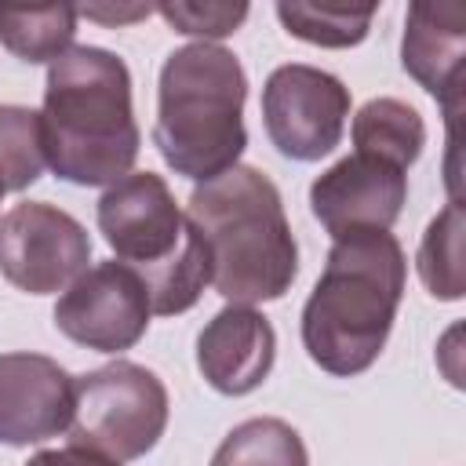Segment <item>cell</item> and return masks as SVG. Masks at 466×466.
<instances>
[{
    "instance_id": "obj_1",
    "label": "cell",
    "mask_w": 466,
    "mask_h": 466,
    "mask_svg": "<svg viewBox=\"0 0 466 466\" xmlns=\"http://www.w3.org/2000/svg\"><path fill=\"white\" fill-rule=\"evenodd\" d=\"M40 142L47 167L62 182L109 189L131 175L142 135L120 55L80 44L47 66Z\"/></svg>"
},
{
    "instance_id": "obj_2",
    "label": "cell",
    "mask_w": 466,
    "mask_h": 466,
    "mask_svg": "<svg viewBox=\"0 0 466 466\" xmlns=\"http://www.w3.org/2000/svg\"><path fill=\"white\" fill-rule=\"evenodd\" d=\"M186 218L200 233L211 262V288L229 306L280 299L299 277V244L284 215L280 189L251 164L197 182Z\"/></svg>"
},
{
    "instance_id": "obj_3",
    "label": "cell",
    "mask_w": 466,
    "mask_h": 466,
    "mask_svg": "<svg viewBox=\"0 0 466 466\" xmlns=\"http://www.w3.org/2000/svg\"><path fill=\"white\" fill-rule=\"evenodd\" d=\"M404 280V248L390 229L339 237L302 306L309 360L339 379L368 371L393 331Z\"/></svg>"
},
{
    "instance_id": "obj_4",
    "label": "cell",
    "mask_w": 466,
    "mask_h": 466,
    "mask_svg": "<svg viewBox=\"0 0 466 466\" xmlns=\"http://www.w3.org/2000/svg\"><path fill=\"white\" fill-rule=\"evenodd\" d=\"M244 98L248 76L229 47L204 40L175 47L157 80L153 146L164 164L193 182L229 171L248 146Z\"/></svg>"
},
{
    "instance_id": "obj_5",
    "label": "cell",
    "mask_w": 466,
    "mask_h": 466,
    "mask_svg": "<svg viewBox=\"0 0 466 466\" xmlns=\"http://www.w3.org/2000/svg\"><path fill=\"white\" fill-rule=\"evenodd\" d=\"M95 215L116 258L142 277L157 317L197 306L200 291L211 284L208 248L160 175H124L98 197Z\"/></svg>"
},
{
    "instance_id": "obj_6",
    "label": "cell",
    "mask_w": 466,
    "mask_h": 466,
    "mask_svg": "<svg viewBox=\"0 0 466 466\" xmlns=\"http://www.w3.org/2000/svg\"><path fill=\"white\" fill-rule=\"evenodd\" d=\"M167 426V390L135 360L102 364L73 379L69 437L113 462L142 459Z\"/></svg>"
},
{
    "instance_id": "obj_7",
    "label": "cell",
    "mask_w": 466,
    "mask_h": 466,
    "mask_svg": "<svg viewBox=\"0 0 466 466\" xmlns=\"http://www.w3.org/2000/svg\"><path fill=\"white\" fill-rule=\"evenodd\" d=\"M350 87L317 66L288 62L266 76L262 87V124L277 153L291 160L328 157L346 131Z\"/></svg>"
},
{
    "instance_id": "obj_8",
    "label": "cell",
    "mask_w": 466,
    "mask_h": 466,
    "mask_svg": "<svg viewBox=\"0 0 466 466\" xmlns=\"http://www.w3.org/2000/svg\"><path fill=\"white\" fill-rule=\"evenodd\" d=\"M91 262L87 229L47 200H22L0 218V273L29 295L69 288Z\"/></svg>"
},
{
    "instance_id": "obj_9",
    "label": "cell",
    "mask_w": 466,
    "mask_h": 466,
    "mask_svg": "<svg viewBox=\"0 0 466 466\" xmlns=\"http://www.w3.org/2000/svg\"><path fill=\"white\" fill-rule=\"evenodd\" d=\"M153 306L142 277L109 258L87 266L55 302V328L95 353L131 350L149 328Z\"/></svg>"
},
{
    "instance_id": "obj_10",
    "label": "cell",
    "mask_w": 466,
    "mask_h": 466,
    "mask_svg": "<svg viewBox=\"0 0 466 466\" xmlns=\"http://www.w3.org/2000/svg\"><path fill=\"white\" fill-rule=\"evenodd\" d=\"M404 200L408 175L368 153L342 157L309 186V211L335 240L364 229H390Z\"/></svg>"
},
{
    "instance_id": "obj_11",
    "label": "cell",
    "mask_w": 466,
    "mask_h": 466,
    "mask_svg": "<svg viewBox=\"0 0 466 466\" xmlns=\"http://www.w3.org/2000/svg\"><path fill=\"white\" fill-rule=\"evenodd\" d=\"M73 419V375L44 353H0V444L58 437Z\"/></svg>"
},
{
    "instance_id": "obj_12",
    "label": "cell",
    "mask_w": 466,
    "mask_h": 466,
    "mask_svg": "<svg viewBox=\"0 0 466 466\" xmlns=\"http://www.w3.org/2000/svg\"><path fill=\"white\" fill-rule=\"evenodd\" d=\"M277 360V331L251 306L218 309L197 335V368L204 382L226 397L258 390Z\"/></svg>"
},
{
    "instance_id": "obj_13",
    "label": "cell",
    "mask_w": 466,
    "mask_h": 466,
    "mask_svg": "<svg viewBox=\"0 0 466 466\" xmlns=\"http://www.w3.org/2000/svg\"><path fill=\"white\" fill-rule=\"evenodd\" d=\"M462 55H466V4L419 0L408 7L400 66L422 91H430L448 109V116H455L462 98Z\"/></svg>"
},
{
    "instance_id": "obj_14",
    "label": "cell",
    "mask_w": 466,
    "mask_h": 466,
    "mask_svg": "<svg viewBox=\"0 0 466 466\" xmlns=\"http://www.w3.org/2000/svg\"><path fill=\"white\" fill-rule=\"evenodd\" d=\"M353 153L379 157L400 171H408L422 146H426V124L415 106L400 98H371L353 116Z\"/></svg>"
},
{
    "instance_id": "obj_15",
    "label": "cell",
    "mask_w": 466,
    "mask_h": 466,
    "mask_svg": "<svg viewBox=\"0 0 466 466\" xmlns=\"http://www.w3.org/2000/svg\"><path fill=\"white\" fill-rule=\"evenodd\" d=\"M76 18L80 11L73 4H0V44L29 66H51L73 47Z\"/></svg>"
},
{
    "instance_id": "obj_16",
    "label": "cell",
    "mask_w": 466,
    "mask_h": 466,
    "mask_svg": "<svg viewBox=\"0 0 466 466\" xmlns=\"http://www.w3.org/2000/svg\"><path fill=\"white\" fill-rule=\"evenodd\" d=\"M211 466H309V451L291 422L258 415L222 437Z\"/></svg>"
},
{
    "instance_id": "obj_17",
    "label": "cell",
    "mask_w": 466,
    "mask_h": 466,
    "mask_svg": "<svg viewBox=\"0 0 466 466\" xmlns=\"http://www.w3.org/2000/svg\"><path fill=\"white\" fill-rule=\"evenodd\" d=\"M419 277L433 299L455 302L462 299V204L448 200V208L426 226L419 244Z\"/></svg>"
},
{
    "instance_id": "obj_18",
    "label": "cell",
    "mask_w": 466,
    "mask_h": 466,
    "mask_svg": "<svg viewBox=\"0 0 466 466\" xmlns=\"http://www.w3.org/2000/svg\"><path fill=\"white\" fill-rule=\"evenodd\" d=\"M280 25L317 47H357L375 18V7H346V4H277Z\"/></svg>"
},
{
    "instance_id": "obj_19",
    "label": "cell",
    "mask_w": 466,
    "mask_h": 466,
    "mask_svg": "<svg viewBox=\"0 0 466 466\" xmlns=\"http://www.w3.org/2000/svg\"><path fill=\"white\" fill-rule=\"evenodd\" d=\"M0 164L11 178V193L33 186L44 171L40 113L25 106H0Z\"/></svg>"
},
{
    "instance_id": "obj_20",
    "label": "cell",
    "mask_w": 466,
    "mask_h": 466,
    "mask_svg": "<svg viewBox=\"0 0 466 466\" xmlns=\"http://www.w3.org/2000/svg\"><path fill=\"white\" fill-rule=\"evenodd\" d=\"M153 11L175 33H182V36H204V44L237 33L240 22L248 18V4H189V0H175V4H157Z\"/></svg>"
},
{
    "instance_id": "obj_21",
    "label": "cell",
    "mask_w": 466,
    "mask_h": 466,
    "mask_svg": "<svg viewBox=\"0 0 466 466\" xmlns=\"http://www.w3.org/2000/svg\"><path fill=\"white\" fill-rule=\"evenodd\" d=\"M25 466H120L91 448H80V444H66V448H47V451H36Z\"/></svg>"
},
{
    "instance_id": "obj_22",
    "label": "cell",
    "mask_w": 466,
    "mask_h": 466,
    "mask_svg": "<svg viewBox=\"0 0 466 466\" xmlns=\"http://www.w3.org/2000/svg\"><path fill=\"white\" fill-rule=\"evenodd\" d=\"M76 11L95 18V22H106V25H120V22H135V18L153 15L149 4H142V7H76Z\"/></svg>"
},
{
    "instance_id": "obj_23",
    "label": "cell",
    "mask_w": 466,
    "mask_h": 466,
    "mask_svg": "<svg viewBox=\"0 0 466 466\" xmlns=\"http://www.w3.org/2000/svg\"><path fill=\"white\" fill-rule=\"evenodd\" d=\"M4 193H11V178H7V171L0 164V200H4Z\"/></svg>"
}]
</instances>
